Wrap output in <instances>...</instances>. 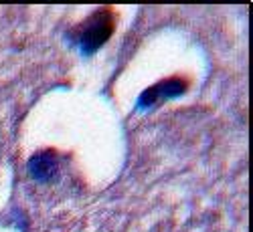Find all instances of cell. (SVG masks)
I'll use <instances>...</instances> for the list:
<instances>
[{"label": "cell", "instance_id": "obj_2", "mask_svg": "<svg viewBox=\"0 0 253 232\" xmlns=\"http://www.w3.org/2000/svg\"><path fill=\"white\" fill-rule=\"evenodd\" d=\"M55 172V158L51 152H43L31 162V174L37 180H47Z\"/></svg>", "mask_w": 253, "mask_h": 232}, {"label": "cell", "instance_id": "obj_1", "mask_svg": "<svg viewBox=\"0 0 253 232\" xmlns=\"http://www.w3.org/2000/svg\"><path fill=\"white\" fill-rule=\"evenodd\" d=\"M114 31V16L108 10H97L79 29V43L85 51H95Z\"/></svg>", "mask_w": 253, "mask_h": 232}]
</instances>
